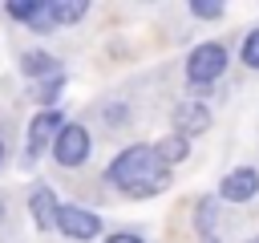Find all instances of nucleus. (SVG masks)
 Returning <instances> with one entry per match:
<instances>
[{"instance_id": "obj_13", "label": "nucleus", "mask_w": 259, "mask_h": 243, "mask_svg": "<svg viewBox=\"0 0 259 243\" xmlns=\"http://www.w3.org/2000/svg\"><path fill=\"white\" fill-rule=\"evenodd\" d=\"M210 227H214V202L206 198V202H198V231L210 239Z\"/></svg>"}, {"instance_id": "obj_10", "label": "nucleus", "mask_w": 259, "mask_h": 243, "mask_svg": "<svg viewBox=\"0 0 259 243\" xmlns=\"http://www.w3.org/2000/svg\"><path fill=\"white\" fill-rule=\"evenodd\" d=\"M154 150V158L166 166V162H182L186 158V138H178V134H170V138H162L158 146H150Z\"/></svg>"}, {"instance_id": "obj_17", "label": "nucleus", "mask_w": 259, "mask_h": 243, "mask_svg": "<svg viewBox=\"0 0 259 243\" xmlns=\"http://www.w3.org/2000/svg\"><path fill=\"white\" fill-rule=\"evenodd\" d=\"M0 158H4V146H0Z\"/></svg>"}, {"instance_id": "obj_12", "label": "nucleus", "mask_w": 259, "mask_h": 243, "mask_svg": "<svg viewBox=\"0 0 259 243\" xmlns=\"http://www.w3.org/2000/svg\"><path fill=\"white\" fill-rule=\"evenodd\" d=\"M190 12H194V16H202V20H214V16H223V4H214V0H194V4H190Z\"/></svg>"}, {"instance_id": "obj_11", "label": "nucleus", "mask_w": 259, "mask_h": 243, "mask_svg": "<svg viewBox=\"0 0 259 243\" xmlns=\"http://www.w3.org/2000/svg\"><path fill=\"white\" fill-rule=\"evenodd\" d=\"M53 16H57V28H61L69 20H81L85 16V4H53Z\"/></svg>"}, {"instance_id": "obj_15", "label": "nucleus", "mask_w": 259, "mask_h": 243, "mask_svg": "<svg viewBox=\"0 0 259 243\" xmlns=\"http://www.w3.org/2000/svg\"><path fill=\"white\" fill-rule=\"evenodd\" d=\"M105 243H142V239H138V235H130V231H121V235H109Z\"/></svg>"}, {"instance_id": "obj_8", "label": "nucleus", "mask_w": 259, "mask_h": 243, "mask_svg": "<svg viewBox=\"0 0 259 243\" xmlns=\"http://www.w3.org/2000/svg\"><path fill=\"white\" fill-rule=\"evenodd\" d=\"M174 126H178V138H186V134H202V130L210 126V113H206V105L186 101V105L174 109Z\"/></svg>"}, {"instance_id": "obj_4", "label": "nucleus", "mask_w": 259, "mask_h": 243, "mask_svg": "<svg viewBox=\"0 0 259 243\" xmlns=\"http://www.w3.org/2000/svg\"><path fill=\"white\" fill-rule=\"evenodd\" d=\"M53 154H57L61 166H81V162L89 158V134H85L81 126L65 122V126L57 130V138H53Z\"/></svg>"}, {"instance_id": "obj_14", "label": "nucleus", "mask_w": 259, "mask_h": 243, "mask_svg": "<svg viewBox=\"0 0 259 243\" xmlns=\"http://www.w3.org/2000/svg\"><path fill=\"white\" fill-rule=\"evenodd\" d=\"M243 61H247L251 69H259V28H255V32L243 40Z\"/></svg>"}, {"instance_id": "obj_5", "label": "nucleus", "mask_w": 259, "mask_h": 243, "mask_svg": "<svg viewBox=\"0 0 259 243\" xmlns=\"http://www.w3.org/2000/svg\"><path fill=\"white\" fill-rule=\"evenodd\" d=\"M53 227H61L69 239H97L101 231V219L93 211H81V207H57V219Z\"/></svg>"}, {"instance_id": "obj_18", "label": "nucleus", "mask_w": 259, "mask_h": 243, "mask_svg": "<svg viewBox=\"0 0 259 243\" xmlns=\"http://www.w3.org/2000/svg\"><path fill=\"white\" fill-rule=\"evenodd\" d=\"M251 243H259V239H251Z\"/></svg>"}, {"instance_id": "obj_3", "label": "nucleus", "mask_w": 259, "mask_h": 243, "mask_svg": "<svg viewBox=\"0 0 259 243\" xmlns=\"http://www.w3.org/2000/svg\"><path fill=\"white\" fill-rule=\"evenodd\" d=\"M223 69H227V49L223 45H198L186 61L190 85H210L214 77H223Z\"/></svg>"}, {"instance_id": "obj_6", "label": "nucleus", "mask_w": 259, "mask_h": 243, "mask_svg": "<svg viewBox=\"0 0 259 243\" xmlns=\"http://www.w3.org/2000/svg\"><path fill=\"white\" fill-rule=\"evenodd\" d=\"M255 190H259V174H255L251 166H239V170H231V174L223 178V190H219V194H223L227 202H247Z\"/></svg>"}, {"instance_id": "obj_2", "label": "nucleus", "mask_w": 259, "mask_h": 243, "mask_svg": "<svg viewBox=\"0 0 259 243\" xmlns=\"http://www.w3.org/2000/svg\"><path fill=\"white\" fill-rule=\"evenodd\" d=\"M24 73L36 81V93H32L36 101H53L57 89L65 85V69H61L49 53H28V57H24Z\"/></svg>"}, {"instance_id": "obj_7", "label": "nucleus", "mask_w": 259, "mask_h": 243, "mask_svg": "<svg viewBox=\"0 0 259 243\" xmlns=\"http://www.w3.org/2000/svg\"><path fill=\"white\" fill-rule=\"evenodd\" d=\"M61 126H65V122H61V113H53V109H49V113H40V117H32L28 146H24V150H28V158H36V154L57 138V130H61Z\"/></svg>"}, {"instance_id": "obj_1", "label": "nucleus", "mask_w": 259, "mask_h": 243, "mask_svg": "<svg viewBox=\"0 0 259 243\" xmlns=\"http://www.w3.org/2000/svg\"><path fill=\"white\" fill-rule=\"evenodd\" d=\"M109 182L121 186V190L134 194V198H150V194H158V190L170 186V174H166V166L154 158L150 146H130V150H121V154L113 158Z\"/></svg>"}, {"instance_id": "obj_9", "label": "nucleus", "mask_w": 259, "mask_h": 243, "mask_svg": "<svg viewBox=\"0 0 259 243\" xmlns=\"http://www.w3.org/2000/svg\"><path fill=\"white\" fill-rule=\"evenodd\" d=\"M28 207H32V223L36 227H53V219H57V194L49 190V186H36L32 190V198H28Z\"/></svg>"}, {"instance_id": "obj_16", "label": "nucleus", "mask_w": 259, "mask_h": 243, "mask_svg": "<svg viewBox=\"0 0 259 243\" xmlns=\"http://www.w3.org/2000/svg\"><path fill=\"white\" fill-rule=\"evenodd\" d=\"M206 243H214V235H210V239H206Z\"/></svg>"}]
</instances>
